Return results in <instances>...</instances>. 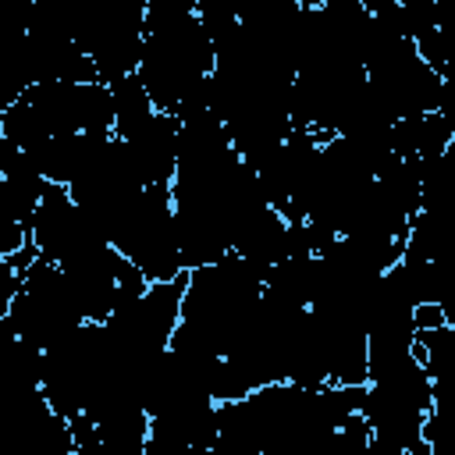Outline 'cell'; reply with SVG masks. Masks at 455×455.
Masks as SVG:
<instances>
[{"label": "cell", "mask_w": 455, "mask_h": 455, "mask_svg": "<svg viewBox=\"0 0 455 455\" xmlns=\"http://www.w3.org/2000/svg\"><path fill=\"white\" fill-rule=\"evenodd\" d=\"M82 323H85V316H82L78 299H75L68 277L60 274V267L36 256L25 267L18 291L7 306V327L18 338H25L28 345H36L39 352H46L50 345H57L64 334H71Z\"/></svg>", "instance_id": "6da1fadb"}]
</instances>
